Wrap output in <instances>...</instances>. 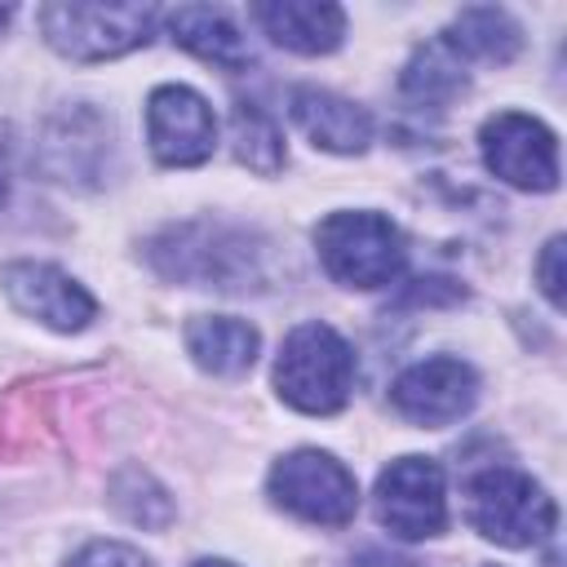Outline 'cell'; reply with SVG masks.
Instances as JSON below:
<instances>
[{"instance_id": "6da1fadb", "label": "cell", "mask_w": 567, "mask_h": 567, "mask_svg": "<svg viewBox=\"0 0 567 567\" xmlns=\"http://www.w3.org/2000/svg\"><path fill=\"white\" fill-rule=\"evenodd\" d=\"M151 266L168 279L199 284V288H221V292H244L257 288L261 270V244L248 230H230L217 221H182L168 226L164 235L151 239L146 248Z\"/></svg>"}, {"instance_id": "7a4b0ae2", "label": "cell", "mask_w": 567, "mask_h": 567, "mask_svg": "<svg viewBox=\"0 0 567 567\" xmlns=\"http://www.w3.org/2000/svg\"><path fill=\"white\" fill-rule=\"evenodd\" d=\"M275 390L288 408L310 416H332L354 390V350L328 323H301L288 332L275 359Z\"/></svg>"}, {"instance_id": "3957f363", "label": "cell", "mask_w": 567, "mask_h": 567, "mask_svg": "<svg viewBox=\"0 0 567 567\" xmlns=\"http://www.w3.org/2000/svg\"><path fill=\"white\" fill-rule=\"evenodd\" d=\"M465 509H470L474 532L505 549L540 545L558 527L554 496L532 474H523L514 465H492V470L474 474L465 487Z\"/></svg>"}, {"instance_id": "277c9868", "label": "cell", "mask_w": 567, "mask_h": 567, "mask_svg": "<svg viewBox=\"0 0 567 567\" xmlns=\"http://www.w3.org/2000/svg\"><path fill=\"white\" fill-rule=\"evenodd\" d=\"M315 248L323 270L346 284V288H385L399 279L408 248H403V230L368 208L354 213H328L315 226Z\"/></svg>"}, {"instance_id": "5b68a950", "label": "cell", "mask_w": 567, "mask_h": 567, "mask_svg": "<svg viewBox=\"0 0 567 567\" xmlns=\"http://www.w3.org/2000/svg\"><path fill=\"white\" fill-rule=\"evenodd\" d=\"M44 40L75 62H106L133 53L151 40L159 9L155 4H40Z\"/></svg>"}, {"instance_id": "8992f818", "label": "cell", "mask_w": 567, "mask_h": 567, "mask_svg": "<svg viewBox=\"0 0 567 567\" xmlns=\"http://www.w3.org/2000/svg\"><path fill=\"white\" fill-rule=\"evenodd\" d=\"M270 501L306 523L319 527H346L359 509V483L354 474L315 447L288 452L284 461H275L270 470Z\"/></svg>"}, {"instance_id": "52a82bcc", "label": "cell", "mask_w": 567, "mask_h": 567, "mask_svg": "<svg viewBox=\"0 0 567 567\" xmlns=\"http://www.w3.org/2000/svg\"><path fill=\"white\" fill-rule=\"evenodd\" d=\"M377 523L399 540H425L447 527V483L439 461L399 456L377 478Z\"/></svg>"}, {"instance_id": "ba28073f", "label": "cell", "mask_w": 567, "mask_h": 567, "mask_svg": "<svg viewBox=\"0 0 567 567\" xmlns=\"http://www.w3.org/2000/svg\"><path fill=\"white\" fill-rule=\"evenodd\" d=\"M478 142H483V164L501 182H509L518 190H554L558 186V137L540 120H532L523 111H501L483 124Z\"/></svg>"}, {"instance_id": "9c48e42d", "label": "cell", "mask_w": 567, "mask_h": 567, "mask_svg": "<svg viewBox=\"0 0 567 567\" xmlns=\"http://www.w3.org/2000/svg\"><path fill=\"white\" fill-rule=\"evenodd\" d=\"M478 399V377L465 359H452V354H434V359H421L412 368H403L390 385V403L399 416L416 421V425H452L461 421Z\"/></svg>"}, {"instance_id": "30bf717a", "label": "cell", "mask_w": 567, "mask_h": 567, "mask_svg": "<svg viewBox=\"0 0 567 567\" xmlns=\"http://www.w3.org/2000/svg\"><path fill=\"white\" fill-rule=\"evenodd\" d=\"M146 142H151L155 159L168 168L204 164L217 146L213 106L186 84H159L146 97Z\"/></svg>"}, {"instance_id": "8fae6325", "label": "cell", "mask_w": 567, "mask_h": 567, "mask_svg": "<svg viewBox=\"0 0 567 567\" xmlns=\"http://www.w3.org/2000/svg\"><path fill=\"white\" fill-rule=\"evenodd\" d=\"M0 284H4V297L22 315L40 319L53 332H80L97 315V301L66 270H58L49 261H13V266H4Z\"/></svg>"}, {"instance_id": "7c38bea8", "label": "cell", "mask_w": 567, "mask_h": 567, "mask_svg": "<svg viewBox=\"0 0 567 567\" xmlns=\"http://www.w3.org/2000/svg\"><path fill=\"white\" fill-rule=\"evenodd\" d=\"M288 106H292L297 128L323 151L359 155L372 142V115L350 97H337L328 89H292Z\"/></svg>"}, {"instance_id": "4fadbf2b", "label": "cell", "mask_w": 567, "mask_h": 567, "mask_svg": "<svg viewBox=\"0 0 567 567\" xmlns=\"http://www.w3.org/2000/svg\"><path fill=\"white\" fill-rule=\"evenodd\" d=\"M252 18L261 22V31L292 49V53H332L346 35V13L341 4H315V0H275V4H257Z\"/></svg>"}, {"instance_id": "5bb4252c", "label": "cell", "mask_w": 567, "mask_h": 567, "mask_svg": "<svg viewBox=\"0 0 567 567\" xmlns=\"http://www.w3.org/2000/svg\"><path fill=\"white\" fill-rule=\"evenodd\" d=\"M111 151V128L102 115L93 111H66L49 124L44 133V168L62 182H80V177H102Z\"/></svg>"}, {"instance_id": "9a60e30c", "label": "cell", "mask_w": 567, "mask_h": 567, "mask_svg": "<svg viewBox=\"0 0 567 567\" xmlns=\"http://www.w3.org/2000/svg\"><path fill=\"white\" fill-rule=\"evenodd\" d=\"M168 35L173 44L190 49L195 58L221 66V71H244L252 66V49L248 40L239 35V27L230 22L226 9H213V4H182L168 13Z\"/></svg>"}, {"instance_id": "2e32d148", "label": "cell", "mask_w": 567, "mask_h": 567, "mask_svg": "<svg viewBox=\"0 0 567 567\" xmlns=\"http://www.w3.org/2000/svg\"><path fill=\"white\" fill-rule=\"evenodd\" d=\"M186 350L213 377H244L257 363L261 337L235 315H199L186 323Z\"/></svg>"}, {"instance_id": "e0dca14e", "label": "cell", "mask_w": 567, "mask_h": 567, "mask_svg": "<svg viewBox=\"0 0 567 567\" xmlns=\"http://www.w3.org/2000/svg\"><path fill=\"white\" fill-rule=\"evenodd\" d=\"M465 84H470L465 62H461V53H456L443 35L425 40V44L408 58L403 80H399L403 97L416 102V106H430V111H443L447 102H456V97L465 93Z\"/></svg>"}, {"instance_id": "ac0fdd59", "label": "cell", "mask_w": 567, "mask_h": 567, "mask_svg": "<svg viewBox=\"0 0 567 567\" xmlns=\"http://www.w3.org/2000/svg\"><path fill=\"white\" fill-rule=\"evenodd\" d=\"M443 40L456 53H470L483 62H509L523 49V27L496 4H470L456 13V22L443 31Z\"/></svg>"}, {"instance_id": "d6986e66", "label": "cell", "mask_w": 567, "mask_h": 567, "mask_svg": "<svg viewBox=\"0 0 567 567\" xmlns=\"http://www.w3.org/2000/svg\"><path fill=\"white\" fill-rule=\"evenodd\" d=\"M230 142H235V155L239 164H248L252 173H279L284 168V133L279 124L257 106V102H235L230 111Z\"/></svg>"}, {"instance_id": "ffe728a7", "label": "cell", "mask_w": 567, "mask_h": 567, "mask_svg": "<svg viewBox=\"0 0 567 567\" xmlns=\"http://www.w3.org/2000/svg\"><path fill=\"white\" fill-rule=\"evenodd\" d=\"M71 567H151L137 549L128 545H115V540H93L89 549H80L71 558Z\"/></svg>"}, {"instance_id": "44dd1931", "label": "cell", "mask_w": 567, "mask_h": 567, "mask_svg": "<svg viewBox=\"0 0 567 567\" xmlns=\"http://www.w3.org/2000/svg\"><path fill=\"white\" fill-rule=\"evenodd\" d=\"M536 279H540V292L549 297V306H563V235H554L536 261Z\"/></svg>"}, {"instance_id": "7402d4cb", "label": "cell", "mask_w": 567, "mask_h": 567, "mask_svg": "<svg viewBox=\"0 0 567 567\" xmlns=\"http://www.w3.org/2000/svg\"><path fill=\"white\" fill-rule=\"evenodd\" d=\"M350 567H421V563H412L403 554H390V549H359L350 558Z\"/></svg>"}, {"instance_id": "603a6c76", "label": "cell", "mask_w": 567, "mask_h": 567, "mask_svg": "<svg viewBox=\"0 0 567 567\" xmlns=\"http://www.w3.org/2000/svg\"><path fill=\"white\" fill-rule=\"evenodd\" d=\"M9 190V142H4V128H0V199Z\"/></svg>"}, {"instance_id": "cb8c5ba5", "label": "cell", "mask_w": 567, "mask_h": 567, "mask_svg": "<svg viewBox=\"0 0 567 567\" xmlns=\"http://www.w3.org/2000/svg\"><path fill=\"white\" fill-rule=\"evenodd\" d=\"M195 567H235V563H226V558H204V563H195Z\"/></svg>"}, {"instance_id": "d4e9b609", "label": "cell", "mask_w": 567, "mask_h": 567, "mask_svg": "<svg viewBox=\"0 0 567 567\" xmlns=\"http://www.w3.org/2000/svg\"><path fill=\"white\" fill-rule=\"evenodd\" d=\"M9 18H13V9H9V4H0V31L9 27Z\"/></svg>"}]
</instances>
